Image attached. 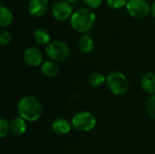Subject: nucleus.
Listing matches in <instances>:
<instances>
[{"instance_id": "2", "label": "nucleus", "mask_w": 155, "mask_h": 154, "mask_svg": "<svg viewBox=\"0 0 155 154\" xmlns=\"http://www.w3.org/2000/svg\"><path fill=\"white\" fill-rule=\"evenodd\" d=\"M95 14L88 8H80L73 13L70 17L72 27L78 33H86L95 22Z\"/></svg>"}, {"instance_id": "3", "label": "nucleus", "mask_w": 155, "mask_h": 154, "mask_svg": "<svg viewBox=\"0 0 155 154\" xmlns=\"http://www.w3.org/2000/svg\"><path fill=\"white\" fill-rule=\"evenodd\" d=\"M106 84L110 91L115 95H123L129 90L128 78L121 72H113L106 77Z\"/></svg>"}, {"instance_id": "20", "label": "nucleus", "mask_w": 155, "mask_h": 154, "mask_svg": "<svg viewBox=\"0 0 155 154\" xmlns=\"http://www.w3.org/2000/svg\"><path fill=\"white\" fill-rule=\"evenodd\" d=\"M147 112L149 113V115L155 119V95H153L152 97H150V99L147 102Z\"/></svg>"}, {"instance_id": "10", "label": "nucleus", "mask_w": 155, "mask_h": 154, "mask_svg": "<svg viewBox=\"0 0 155 154\" xmlns=\"http://www.w3.org/2000/svg\"><path fill=\"white\" fill-rule=\"evenodd\" d=\"M72 123L64 118H57L52 123V130L54 133L59 135H64L71 132L72 130Z\"/></svg>"}, {"instance_id": "23", "label": "nucleus", "mask_w": 155, "mask_h": 154, "mask_svg": "<svg viewBox=\"0 0 155 154\" xmlns=\"http://www.w3.org/2000/svg\"><path fill=\"white\" fill-rule=\"evenodd\" d=\"M151 12L153 15V16H155V0L153 2V4L151 5Z\"/></svg>"}, {"instance_id": "18", "label": "nucleus", "mask_w": 155, "mask_h": 154, "mask_svg": "<svg viewBox=\"0 0 155 154\" xmlns=\"http://www.w3.org/2000/svg\"><path fill=\"white\" fill-rule=\"evenodd\" d=\"M9 131H11L10 124L4 117H1L0 118V137L2 139L5 138L8 135Z\"/></svg>"}, {"instance_id": "7", "label": "nucleus", "mask_w": 155, "mask_h": 154, "mask_svg": "<svg viewBox=\"0 0 155 154\" xmlns=\"http://www.w3.org/2000/svg\"><path fill=\"white\" fill-rule=\"evenodd\" d=\"M52 15L56 20L64 21L72 16L73 7L67 1H58L52 6Z\"/></svg>"}, {"instance_id": "17", "label": "nucleus", "mask_w": 155, "mask_h": 154, "mask_svg": "<svg viewBox=\"0 0 155 154\" xmlns=\"http://www.w3.org/2000/svg\"><path fill=\"white\" fill-rule=\"evenodd\" d=\"M88 81H89V84L91 86L97 88V87H100L104 83H106V78L104 77V75L103 74H101L99 72H94L90 74Z\"/></svg>"}, {"instance_id": "5", "label": "nucleus", "mask_w": 155, "mask_h": 154, "mask_svg": "<svg viewBox=\"0 0 155 154\" xmlns=\"http://www.w3.org/2000/svg\"><path fill=\"white\" fill-rule=\"evenodd\" d=\"M72 125L79 132H90L96 125V118L92 113L80 112L74 115Z\"/></svg>"}, {"instance_id": "16", "label": "nucleus", "mask_w": 155, "mask_h": 154, "mask_svg": "<svg viewBox=\"0 0 155 154\" xmlns=\"http://www.w3.org/2000/svg\"><path fill=\"white\" fill-rule=\"evenodd\" d=\"M13 21V14L9 8L1 4V10H0V26L1 27H7L11 25Z\"/></svg>"}, {"instance_id": "1", "label": "nucleus", "mask_w": 155, "mask_h": 154, "mask_svg": "<svg viewBox=\"0 0 155 154\" xmlns=\"http://www.w3.org/2000/svg\"><path fill=\"white\" fill-rule=\"evenodd\" d=\"M18 116L26 122H36L43 114V106L40 101L32 95L21 98L17 103Z\"/></svg>"}, {"instance_id": "6", "label": "nucleus", "mask_w": 155, "mask_h": 154, "mask_svg": "<svg viewBox=\"0 0 155 154\" xmlns=\"http://www.w3.org/2000/svg\"><path fill=\"white\" fill-rule=\"evenodd\" d=\"M126 9L132 16L136 18H143L151 12V6L146 0H128Z\"/></svg>"}, {"instance_id": "15", "label": "nucleus", "mask_w": 155, "mask_h": 154, "mask_svg": "<svg viewBox=\"0 0 155 154\" xmlns=\"http://www.w3.org/2000/svg\"><path fill=\"white\" fill-rule=\"evenodd\" d=\"M34 38L37 44H39L41 45H45V44H48L50 43L51 35L47 30H45L44 28H38L34 33Z\"/></svg>"}, {"instance_id": "12", "label": "nucleus", "mask_w": 155, "mask_h": 154, "mask_svg": "<svg viewBox=\"0 0 155 154\" xmlns=\"http://www.w3.org/2000/svg\"><path fill=\"white\" fill-rule=\"evenodd\" d=\"M26 121H25L23 118L21 117H15L11 123H10V130L11 132L17 136L23 135L27 129V125H26Z\"/></svg>"}, {"instance_id": "4", "label": "nucleus", "mask_w": 155, "mask_h": 154, "mask_svg": "<svg viewBox=\"0 0 155 154\" xmlns=\"http://www.w3.org/2000/svg\"><path fill=\"white\" fill-rule=\"evenodd\" d=\"M46 55L54 62H63L70 54L69 46L63 41H52L45 48Z\"/></svg>"}, {"instance_id": "9", "label": "nucleus", "mask_w": 155, "mask_h": 154, "mask_svg": "<svg viewBox=\"0 0 155 154\" xmlns=\"http://www.w3.org/2000/svg\"><path fill=\"white\" fill-rule=\"evenodd\" d=\"M48 0H30L28 4V11L33 16H41L48 9Z\"/></svg>"}, {"instance_id": "11", "label": "nucleus", "mask_w": 155, "mask_h": 154, "mask_svg": "<svg viewBox=\"0 0 155 154\" xmlns=\"http://www.w3.org/2000/svg\"><path fill=\"white\" fill-rule=\"evenodd\" d=\"M141 86L145 93L149 94H155L154 74H152V73L145 74L141 79Z\"/></svg>"}, {"instance_id": "14", "label": "nucleus", "mask_w": 155, "mask_h": 154, "mask_svg": "<svg viewBox=\"0 0 155 154\" xmlns=\"http://www.w3.org/2000/svg\"><path fill=\"white\" fill-rule=\"evenodd\" d=\"M78 46L82 53L89 54L94 48V42L89 34H83L79 39Z\"/></svg>"}, {"instance_id": "22", "label": "nucleus", "mask_w": 155, "mask_h": 154, "mask_svg": "<svg viewBox=\"0 0 155 154\" xmlns=\"http://www.w3.org/2000/svg\"><path fill=\"white\" fill-rule=\"evenodd\" d=\"M85 5H87L90 7L93 8H97L102 5L103 0H83Z\"/></svg>"}, {"instance_id": "8", "label": "nucleus", "mask_w": 155, "mask_h": 154, "mask_svg": "<svg viewBox=\"0 0 155 154\" xmlns=\"http://www.w3.org/2000/svg\"><path fill=\"white\" fill-rule=\"evenodd\" d=\"M23 58L25 63L32 67H36L43 64V54L36 47H29L25 49Z\"/></svg>"}, {"instance_id": "21", "label": "nucleus", "mask_w": 155, "mask_h": 154, "mask_svg": "<svg viewBox=\"0 0 155 154\" xmlns=\"http://www.w3.org/2000/svg\"><path fill=\"white\" fill-rule=\"evenodd\" d=\"M12 37L11 34L6 32V31H3L0 34V45L1 46H6L11 43Z\"/></svg>"}, {"instance_id": "19", "label": "nucleus", "mask_w": 155, "mask_h": 154, "mask_svg": "<svg viewBox=\"0 0 155 154\" xmlns=\"http://www.w3.org/2000/svg\"><path fill=\"white\" fill-rule=\"evenodd\" d=\"M127 2H128V0H106L108 6H110L113 9L121 8L124 5H126Z\"/></svg>"}, {"instance_id": "13", "label": "nucleus", "mask_w": 155, "mask_h": 154, "mask_svg": "<svg viewBox=\"0 0 155 154\" xmlns=\"http://www.w3.org/2000/svg\"><path fill=\"white\" fill-rule=\"evenodd\" d=\"M41 72L46 77H55L59 73V67L54 61L44 62L41 65Z\"/></svg>"}, {"instance_id": "24", "label": "nucleus", "mask_w": 155, "mask_h": 154, "mask_svg": "<svg viewBox=\"0 0 155 154\" xmlns=\"http://www.w3.org/2000/svg\"><path fill=\"white\" fill-rule=\"evenodd\" d=\"M67 2H71V3H77L79 0H66Z\"/></svg>"}]
</instances>
